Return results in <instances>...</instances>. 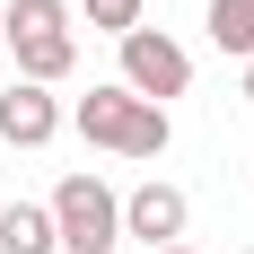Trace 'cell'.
I'll use <instances>...</instances> for the list:
<instances>
[{"instance_id": "6da1fadb", "label": "cell", "mask_w": 254, "mask_h": 254, "mask_svg": "<svg viewBox=\"0 0 254 254\" xmlns=\"http://www.w3.org/2000/svg\"><path fill=\"white\" fill-rule=\"evenodd\" d=\"M70 123L88 131L97 149H114V158H167V140H176V123H167V105L131 97L123 79H114V88H88Z\"/></svg>"}, {"instance_id": "7a4b0ae2", "label": "cell", "mask_w": 254, "mask_h": 254, "mask_svg": "<svg viewBox=\"0 0 254 254\" xmlns=\"http://www.w3.org/2000/svg\"><path fill=\"white\" fill-rule=\"evenodd\" d=\"M0 44L18 53V79L53 88V79L79 62V35H70V0H9L0 9Z\"/></svg>"}, {"instance_id": "3957f363", "label": "cell", "mask_w": 254, "mask_h": 254, "mask_svg": "<svg viewBox=\"0 0 254 254\" xmlns=\"http://www.w3.org/2000/svg\"><path fill=\"white\" fill-rule=\"evenodd\" d=\"M53 237H62V254H114L123 246V202H114V184L97 176H62V193H53Z\"/></svg>"}, {"instance_id": "277c9868", "label": "cell", "mask_w": 254, "mask_h": 254, "mask_svg": "<svg viewBox=\"0 0 254 254\" xmlns=\"http://www.w3.org/2000/svg\"><path fill=\"white\" fill-rule=\"evenodd\" d=\"M123 88L149 97V105L184 97V88H193V53H184L176 35H158V26H131L123 35Z\"/></svg>"}, {"instance_id": "5b68a950", "label": "cell", "mask_w": 254, "mask_h": 254, "mask_svg": "<svg viewBox=\"0 0 254 254\" xmlns=\"http://www.w3.org/2000/svg\"><path fill=\"white\" fill-rule=\"evenodd\" d=\"M53 131H62V105H53V88H35V79L0 88V149H9V140H18V149H44Z\"/></svg>"}, {"instance_id": "8992f818", "label": "cell", "mask_w": 254, "mask_h": 254, "mask_svg": "<svg viewBox=\"0 0 254 254\" xmlns=\"http://www.w3.org/2000/svg\"><path fill=\"white\" fill-rule=\"evenodd\" d=\"M184 219H193V202H184L176 184H140V193L123 202V237H149V254H158V246H176Z\"/></svg>"}, {"instance_id": "52a82bcc", "label": "cell", "mask_w": 254, "mask_h": 254, "mask_svg": "<svg viewBox=\"0 0 254 254\" xmlns=\"http://www.w3.org/2000/svg\"><path fill=\"white\" fill-rule=\"evenodd\" d=\"M0 254H62V237H53V210L9 202V210H0Z\"/></svg>"}, {"instance_id": "ba28073f", "label": "cell", "mask_w": 254, "mask_h": 254, "mask_svg": "<svg viewBox=\"0 0 254 254\" xmlns=\"http://www.w3.org/2000/svg\"><path fill=\"white\" fill-rule=\"evenodd\" d=\"M210 44L254 62V0H210Z\"/></svg>"}, {"instance_id": "9c48e42d", "label": "cell", "mask_w": 254, "mask_h": 254, "mask_svg": "<svg viewBox=\"0 0 254 254\" xmlns=\"http://www.w3.org/2000/svg\"><path fill=\"white\" fill-rule=\"evenodd\" d=\"M88 26H105V35L123 44L131 26H140V0H88Z\"/></svg>"}, {"instance_id": "30bf717a", "label": "cell", "mask_w": 254, "mask_h": 254, "mask_svg": "<svg viewBox=\"0 0 254 254\" xmlns=\"http://www.w3.org/2000/svg\"><path fill=\"white\" fill-rule=\"evenodd\" d=\"M246 105H254V62H246Z\"/></svg>"}, {"instance_id": "8fae6325", "label": "cell", "mask_w": 254, "mask_h": 254, "mask_svg": "<svg viewBox=\"0 0 254 254\" xmlns=\"http://www.w3.org/2000/svg\"><path fill=\"white\" fill-rule=\"evenodd\" d=\"M158 254H193V246H158Z\"/></svg>"}, {"instance_id": "7c38bea8", "label": "cell", "mask_w": 254, "mask_h": 254, "mask_svg": "<svg viewBox=\"0 0 254 254\" xmlns=\"http://www.w3.org/2000/svg\"><path fill=\"white\" fill-rule=\"evenodd\" d=\"M246 254H254V246H246Z\"/></svg>"}]
</instances>
